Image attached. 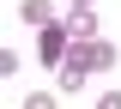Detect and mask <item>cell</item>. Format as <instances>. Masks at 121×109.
<instances>
[{
  "mask_svg": "<svg viewBox=\"0 0 121 109\" xmlns=\"http://www.w3.org/2000/svg\"><path fill=\"white\" fill-rule=\"evenodd\" d=\"M109 67H115V43H103V36H73L67 61L55 67V73H60V97H79L85 79L91 73H109Z\"/></svg>",
  "mask_w": 121,
  "mask_h": 109,
  "instance_id": "6da1fadb",
  "label": "cell"
},
{
  "mask_svg": "<svg viewBox=\"0 0 121 109\" xmlns=\"http://www.w3.org/2000/svg\"><path fill=\"white\" fill-rule=\"evenodd\" d=\"M67 48H73V31H67V18H55V24H43V31H36V55H43L48 67H60V61H67Z\"/></svg>",
  "mask_w": 121,
  "mask_h": 109,
  "instance_id": "7a4b0ae2",
  "label": "cell"
},
{
  "mask_svg": "<svg viewBox=\"0 0 121 109\" xmlns=\"http://www.w3.org/2000/svg\"><path fill=\"white\" fill-rule=\"evenodd\" d=\"M97 24H103L97 6H67V31H73V36H97Z\"/></svg>",
  "mask_w": 121,
  "mask_h": 109,
  "instance_id": "3957f363",
  "label": "cell"
},
{
  "mask_svg": "<svg viewBox=\"0 0 121 109\" xmlns=\"http://www.w3.org/2000/svg\"><path fill=\"white\" fill-rule=\"evenodd\" d=\"M18 18L43 31V24H55V0H24V6H18Z\"/></svg>",
  "mask_w": 121,
  "mask_h": 109,
  "instance_id": "277c9868",
  "label": "cell"
},
{
  "mask_svg": "<svg viewBox=\"0 0 121 109\" xmlns=\"http://www.w3.org/2000/svg\"><path fill=\"white\" fill-rule=\"evenodd\" d=\"M67 6H91V0H67Z\"/></svg>",
  "mask_w": 121,
  "mask_h": 109,
  "instance_id": "5b68a950",
  "label": "cell"
}]
</instances>
